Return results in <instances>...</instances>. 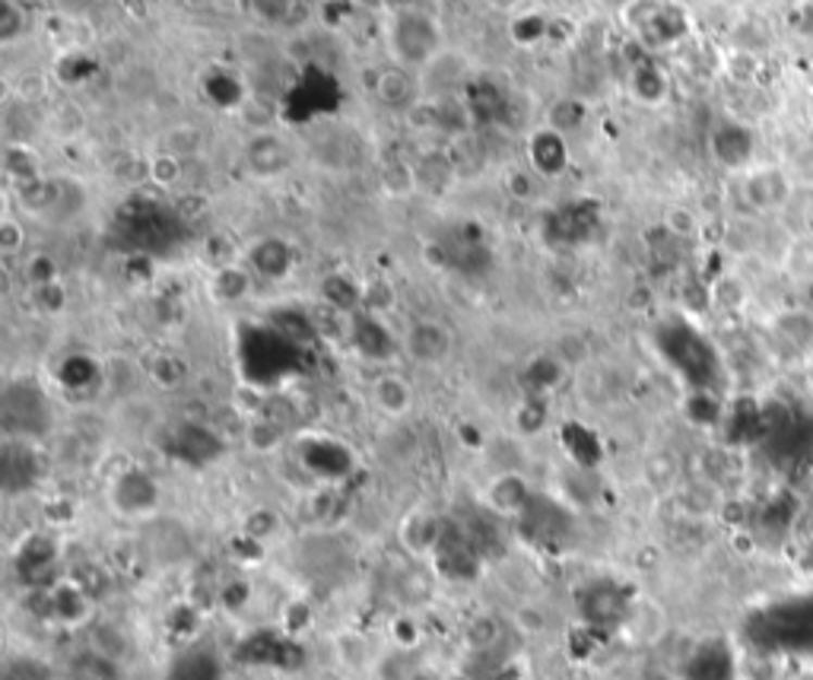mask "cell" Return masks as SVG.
Returning a JSON list of instances; mask_svg holds the SVG:
<instances>
[{
	"instance_id": "6da1fadb",
	"label": "cell",
	"mask_w": 813,
	"mask_h": 680,
	"mask_svg": "<svg viewBox=\"0 0 813 680\" xmlns=\"http://www.w3.org/2000/svg\"><path fill=\"white\" fill-rule=\"evenodd\" d=\"M436 36H439V29L429 16H423L416 10H401L391 23V36H388L398 67L423 71L442 51Z\"/></svg>"
},
{
	"instance_id": "7a4b0ae2",
	"label": "cell",
	"mask_w": 813,
	"mask_h": 680,
	"mask_svg": "<svg viewBox=\"0 0 813 680\" xmlns=\"http://www.w3.org/2000/svg\"><path fill=\"white\" fill-rule=\"evenodd\" d=\"M401 347L416 366H442L454 350V335L439 318H413L404 328Z\"/></svg>"
},
{
	"instance_id": "3957f363",
	"label": "cell",
	"mask_w": 813,
	"mask_h": 680,
	"mask_svg": "<svg viewBox=\"0 0 813 680\" xmlns=\"http://www.w3.org/2000/svg\"><path fill=\"white\" fill-rule=\"evenodd\" d=\"M743 198L750 201V207L760 213L785 211L795 198V181L785 169L775 166H756L747 172L743 178Z\"/></svg>"
},
{
	"instance_id": "277c9868",
	"label": "cell",
	"mask_w": 813,
	"mask_h": 680,
	"mask_svg": "<svg viewBox=\"0 0 813 680\" xmlns=\"http://www.w3.org/2000/svg\"><path fill=\"white\" fill-rule=\"evenodd\" d=\"M420 92H423L420 89V77L406 74V67H398V64L388 67V71H382L378 80H375V96L388 109H404Z\"/></svg>"
},
{
	"instance_id": "5b68a950",
	"label": "cell",
	"mask_w": 813,
	"mask_h": 680,
	"mask_svg": "<svg viewBox=\"0 0 813 680\" xmlns=\"http://www.w3.org/2000/svg\"><path fill=\"white\" fill-rule=\"evenodd\" d=\"M372 401H375V407L385 417L401 420L404 414H410V407H413V388H410L404 376L388 373V376L375 379V385H372Z\"/></svg>"
},
{
	"instance_id": "8992f818",
	"label": "cell",
	"mask_w": 813,
	"mask_h": 680,
	"mask_svg": "<svg viewBox=\"0 0 813 680\" xmlns=\"http://www.w3.org/2000/svg\"><path fill=\"white\" fill-rule=\"evenodd\" d=\"M168 680H220V665L210 648H191L172 665Z\"/></svg>"
},
{
	"instance_id": "52a82bcc",
	"label": "cell",
	"mask_w": 813,
	"mask_h": 680,
	"mask_svg": "<svg viewBox=\"0 0 813 680\" xmlns=\"http://www.w3.org/2000/svg\"><path fill=\"white\" fill-rule=\"evenodd\" d=\"M530 160L540 172H556L566 166V143L560 134H537L530 143Z\"/></svg>"
},
{
	"instance_id": "ba28073f",
	"label": "cell",
	"mask_w": 813,
	"mask_h": 680,
	"mask_svg": "<svg viewBox=\"0 0 813 680\" xmlns=\"http://www.w3.org/2000/svg\"><path fill=\"white\" fill-rule=\"evenodd\" d=\"M785 270H788L795 280L813 284V236L801 232L798 239H791V245H788V252H785Z\"/></svg>"
},
{
	"instance_id": "9c48e42d",
	"label": "cell",
	"mask_w": 813,
	"mask_h": 680,
	"mask_svg": "<svg viewBox=\"0 0 813 680\" xmlns=\"http://www.w3.org/2000/svg\"><path fill=\"white\" fill-rule=\"evenodd\" d=\"M74 680H118V671L102 655H80L74 662Z\"/></svg>"
},
{
	"instance_id": "30bf717a",
	"label": "cell",
	"mask_w": 813,
	"mask_h": 680,
	"mask_svg": "<svg viewBox=\"0 0 813 680\" xmlns=\"http://www.w3.org/2000/svg\"><path fill=\"white\" fill-rule=\"evenodd\" d=\"M23 29H26V13H23L13 0H3V23H0L3 42H13Z\"/></svg>"
},
{
	"instance_id": "8fae6325",
	"label": "cell",
	"mask_w": 813,
	"mask_h": 680,
	"mask_svg": "<svg viewBox=\"0 0 813 680\" xmlns=\"http://www.w3.org/2000/svg\"><path fill=\"white\" fill-rule=\"evenodd\" d=\"M525 3L528 0H484V7H487L489 13H496V16H515Z\"/></svg>"
},
{
	"instance_id": "7c38bea8",
	"label": "cell",
	"mask_w": 813,
	"mask_h": 680,
	"mask_svg": "<svg viewBox=\"0 0 813 680\" xmlns=\"http://www.w3.org/2000/svg\"><path fill=\"white\" fill-rule=\"evenodd\" d=\"M798 569L804 572V576H811L813 579V541H808L801 551H798Z\"/></svg>"
},
{
	"instance_id": "4fadbf2b",
	"label": "cell",
	"mask_w": 813,
	"mask_h": 680,
	"mask_svg": "<svg viewBox=\"0 0 813 680\" xmlns=\"http://www.w3.org/2000/svg\"><path fill=\"white\" fill-rule=\"evenodd\" d=\"M608 13H626V10H633L636 7V0H598Z\"/></svg>"
},
{
	"instance_id": "5bb4252c",
	"label": "cell",
	"mask_w": 813,
	"mask_h": 680,
	"mask_svg": "<svg viewBox=\"0 0 813 680\" xmlns=\"http://www.w3.org/2000/svg\"><path fill=\"white\" fill-rule=\"evenodd\" d=\"M804 232H808V236H813V211L804 213Z\"/></svg>"
},
{
	"instance_id": "9a60e30c",
	"label": "cell",
	"mask_w": 813,
	"mask_h": 680,
	"mask_svg": "<svg viewBox=\"0 0 813 680\" xmlns=\"http://www.w3.org/2000/svg\"><path fill=\"white\" fill-rule=\"evenodd\" d=\"M808 84H811V89H813V71H811V77H808Z\"/></svg>"
}]
</instances>
